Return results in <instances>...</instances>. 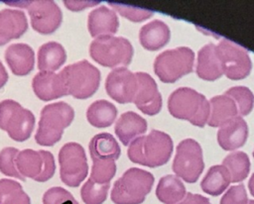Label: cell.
I'll list each match as a JSON object with an SVG mask.
<instances>
[{
  "mask_svg": "<svg viewBox=\"0 0 254 204\" xmlns=\"http://www.w3.org/2000/svg\"><path fill=\"white\" fill-rule=\"evenodd\" d=\"M172 153L173 141L171 137L158 130H152L147 136L135 139L127 151L131 161L149 167H157L167 163Z\"/></svg>",
  "mask_w": 254,
  "mask_h": 204,
  "instance_id": "6da1fadb",
  "label": "cell"
},
{
  "mask_svg": "<svg viewBox=\"0 0 254 204\" xmlns=\"http://www.w3.org/2000/svg\"><path fill=\"white\" fill-rule=\"evenodd\" d=\"M74 118L73 108L60 101L46 105L41 111V118L35 134L36 143L40 146L51 147L57 144Z\"/></svg>",
  "mask_w": 254,
  "mask_h": 204,
  "instance_id": "7a4b0ae2",
  "label": "cell"
},
{
  "mask_svg": "<svg viewBox=\"0 0 254 204\" xmlns=\"http://www.w3.org/2000/svg\"><path fill=\"white\" fill-rule=\"evenodd\" d=\"M168 109L175 118L187 120L197 127H203L209 116L207 99L189 87L178 88L170 95Z\"/></svg>",
  "mask_w": 254,
  "mask_h": 204,
  "instance_id": "3957f363",
  "label": "cell"
},
{
  "mask_svg": "<svg viewBox=\"0 0 254 204\" xmlns=\"http://www.w3.org/2000/svg\"><path fill=\"white\" fill-rule=\"evenodd\" d=\"M154 176L149 171L132 167L119 177L111 190V200L115 204H140L151 191Z\"/></svg>",
  "mask_w": 254,
  "mask_h": 204,
  "instance_id": "277c9868",
  "label": "cell"
},
{
  "mask_svg": "<svg viewBox=\"0 0 254 204\" xmlns=\"http://www.w3.org/2000/svg\"><path fill=\"white\" fill-rule=\"evenodd\" d=\"M89 54L93 60L102 66L119 68L131 62L133 47L125 38L102 36L91 42Z\"/></svg>",
  "mask_w": 254,
  "mask_h": 204,
  "instance_id": "5b68a950",
  "label": "cell"
},
{
  "mask_svg": "<svg viewBox=\"0 0 254 204\" xmlns=\"http://www.w3.org/2000/svg\"><path fill=\"white\" fill-rule=\"evenodd\" d=\"M61 73L64 78L67 94L76 99L91 97L99 87L100 71L85 59L66 65Z\"/></svg>",
  "mask_w": 254,
  "mask_h": 204,
  "instance_id": "8992f818",
  "label": "cell"
},
{
  "mask_svg": "<svg viewBox=\"0 0 254 204\" xmlns=\"http://www.w3.org/2000/svg\"><path fill=\"white\" fill-rule=\"evenodd\" d=\"M34 114L12 99L0 102V129L16 142H24L31 137L35 126Z\"/></svg>",
  "mask_w": 254,
  "mask_h": 204,
  "instance_id": "52a82bcc",
  "label": "cell"
},
{
  "mask_svg": "<svg viewBox=\"0 0 254 204\" xmlns=\"http://www.w3.org/2000/svg\"><path fill=\"white\" fill-rule=\"evenodd\" d=\"M193 51L187 47L168 50L160 53L154 62V71L165 83H173L192 71Z\"/></svg>",
  "mask_w": 254,
  "mask_h": 204,
  "instance_id": "ba28073f",
  "label": "cell"
},
{
  "mask_svg": "<svg viewBox=\"0 0 254 204\" xmlns=\"http://www.w3.org/2000/svg\"><path fill=\"white\" fill-rule=\"evenodd\" d=\"M10 6L26 8L30 16L32 28L43 35L56 32L62 24L63 13L59 5L52 0L6 1Z\"/></svg>",
  "mask_w": 254,
  "mask_h": 204,
  "instance_id": "9c48e42d",
  "label": "cell"
},
{
  "mask_svg": "<svg viewBox=\"0 0 254 204\" xmlns=\"http://www.w3.org/2000/svg\"><path fill=\"white\" fill-rule=\"evenodd\" d=\"M61 180L69 187H77L88 172L85 151L77 143H66L59 153Z\"/></svg>",
  "mask_w": 254,
  "mask_h": 204,
  "instance_id": "30bf717a",
  "label": "cell"
},
{
  "mask_svg": "<svg viewBox=\"0 0 254 204\" xmlns=\"http://www.w3.org/2000/svg\"><path fill=\"white\" fill-rule=\"evenodd\" d=\"M16 166L22 176L38 182L48 181L56 171L53 153L44 150L27 149L19 152L16 157Z\"/></svg>",
  "mask_w": 254,
  "mask_h": 204,
  "instance_id": "8fae6325",
  "label": "cell"
},
{
  "mask_svg": "<svg viewBox=\"0 0 254 204\" xmlns=\"http://www.w3.org/2000/svg\"><path fill=\"white\" fill-rule=\"evenodd\" d=\"M204 168L202 150L192 139L182 141L178 147L173 162V170L178 177L187 182H195Z\"/></svg>",
  "mask_w": 254,
  "mask_h": 204,
  "instance_id": "7c38bea8",
  "label": "cell"
},
{
  "mask_svg": "<svg viewBox=\"0 0 254 204\" xmlns=\"http://www.w3.org/2000/svg\"><path fill=\"white\" fill-rule=\"evenodd\" d=\"M217 47L223 73L233 80L245 78L251 72L252 62L248 51L229 40H222Z\"/></svg>",
  "mask_w": 254,
  "mask_h": 204,
  "instance_id": "4fadbf2b",
  "label": "cell"
},
{
  "mask_svg": "<svg viewBox=\"0 0 254 204\" xmlns=\"http://www.w3.org/2000/svg\"><path fill=\"white\" fill-rule=\"evenodd\" d=\"M137 86L133 102L144 114L153 116L162 108V97L157 83L152 76L145 72H136Z\"/></svg>",
  "mask_w": 254,
  "mask_h": 204,
  "instance_id": "5bb4252c",
  "label": "cell"
},
{
  "mask_svg": "<svg viewBox=\"0 0 254 204\" xmlns=\"http://www.w3.org/2000/svg\"><path fill=\"white\" fill-rule=\"evenodd\" d=\"M137 79L135 73L125 67L114 68L106 77L105 90L116 102L124 104L133 102Z\"/></svg>",
  "mask_w": 254,
  "mask_h": 204,
  "instance_id": "9a60e30c",
  "label": "cell"
},
{
  "mask_svg": "<svg viewBox=\"0 0 254 204\" xmlns=\"http://www.w3.org/2000/svg\"><path fill=\"white\" fill-rule=\"evenodd\" d=\"M32 87L36 96L42 101H51L68 95L61 71L59 73L39 71L33 78Z\"/></svg>",
  "mask_w": 254,
  "mask_h": 204,
  "instance_id": "2e32d148",
  "label": "cell"
},
{
  "mask_svg": "<svg viewBox=\"0 0 254 204\" xmlns=\"http://www.w3.org/2000/svg\"><path fill=\"white\" fill-rule=\"evenodd\" d=\"M28 30V20L21 10L3 9L0 11V46L19 39Z\"/></svg>",
  "mask_w": 254,
  "mask_h": 204,
  "instance_id": "e0dca14e",
  "label": "cell"
},
{
  "mask_svg": "<svg viewBox=\"0 0 254 204\" xmlns=\"http://www.w3.org/2000/svg\"><path fill=\"white\" fill-rule=\"evenodd\" d=\"M5 60L11 71L17 76L29 74L35 65V52L27 44H13L5 51Z\"/></svg>",
  "mask_w": 254,
  "mask_h": 204,
  "instance_id": "ac0fdd59",
  "label": "cell"
},
{
  "mask_svg": "<svg viewBox=\"0 0 254 204\" xmlns=\"http://www.w3.org/2000/svg\"><path fill=\"white\" fill-rule=\"evenodd\" d=\"M118 27L119 21L115 11L106 6H100L88 15L87 29L93 38L111 36L117 32Z\"/></svg>",
  "mask_w": 254,
  "mask_h": 204,
  "instance_id": "d6986e66",
  "label": "cell"
},
{
  "mask_svg": "<svg viewBox=\"0 0 254 204\" xmlns=\"http://www.w3.org/2000/svg\"><path fill=\"white\" fill-rule=\"evenodd\" d=\"M248 137V127L241 116L221 126L217 133V142L225 151H233L242 147Z\"/></svg>",
  "mask_w": 254,
  "mask_h": 204,
  "instance_id": "ffe728a7",
  "label": "cell"
},
{
  "mask_svg": "<svg viewBox=\"0 0 254 204\" xmlns=\"http://www.w3.org/2000/svg\"><path fill=\"white\" fill-rule=\"evenodd\" d=\"M196 74L199 78L209 81L215 80L223 74L221 60L215 45L208 44L199 50Z\"/></svg>",
  "mask_w": 254,
  "mask_h": 204,
  "instance_id": "44dd1931",
  "label": "cell"
},
{
  "mask_svg": "<svg viewBox=\"0 0 254 204\" xmlns=\"http://www.w3.org/2000/svg\"><path fill=\"white\" fill-rule=\"evenodd\" d=\"M147 130V122L135 112H125L115 124V134L124 146L143 135Z\"/></svg>",
  "mask_w": 254,
  "mask_h": 204,
  "instance_id": "7402d4cb",
  "label": "cell"
},
{
  "mask_svg": "<svg viewBox=\"0 0 254 204\" xmlns=\"http://www.w3.org/2000/svg\"><path fill=\"white\" fill-rule=\"evenodd\" d=\"M238 114L235 102L226 94L214 96L209 102L207 124L210 127H221L234 119Z\"/></svg>",
  "mask_w": 254,
  "mask_h": 204,
  "instance_id": "603a6c76",
  "label": "cell"
},
{
  "mask_svg": "<svg viewBox=\"0 0 254 204\" xmlns=\"http://www.w3.org/2000/svg\"><path fill=\"white\" fill-rule=\"evenodd\" d=\"M171 38L169 27L160 20L144 25L139 33L142 47L148 51H157L168 44Z\"/></svg>",
  "mask_w": 254,
  "mask_h": 204,
  "instance_id": "cb8c5ba5",
  "label": "cell"
},
{
  "mask_svg": "<svg viewBox=\"0 0 254 204\" xmlns=\"http://www.w3.org/2000/svg\"><path fill=\"white\" fill-rule=\"evenodd\" d=\"M66 60L64 48L57 42H48L38 51V68L44 72H56Z\"/></svg>",
  "mask_w": 254,
  "mask_h": 204,
  "instance_id": "d4e9b609",
  "label": "cell"
},
{
  "mask_svg": "<svg viewBox=\"0 0 254 204\" xmlns=\"http://www.w3.org/2000/svg\"><path fill=\"white\" fill-rule=\"evenodd\" d=\"M89 153L94 159H112L115 160L120 155V147L114 137L108 133L95 135L88 146Z\"/></svg>",
  "mask_w": 254,
  "mask_h": 204,
  "instance_id": "484cf974",
  "label": "cell"
},
{
  "mask_svg": "<svg viewBox=\"0 0 254 204\" xmlns=\"http://www.w3.org/2000/svg\"><path fill=\"white\" fill-rule=\"evenodd\" d=\"M156 195L165 204H177L186 195V188L176 175L163 176L157 185Z\"/></svg>",
  "mask_w": 254,
  "mask_h": 204,
  "instance_id": "4316f807",
  "label": "cell"
},
{
  "mask_svg": "<svg viewBox=\"0 0 254 204\" xmlns=\"http://www.w3.org/2000/svg\"><path fill=\"white\" fill-rule=\"evenodd\" d=\"M117 116L116 107L107 100H97L90 104L86 111V119L96 128L109 127Z\"/></svg>",
  "mask_w": 254,
  "mask_h": 204,
  "instance_id": "83f0119b",
  "label": "cell"
},
{
  "mask_svg": "<svg viewBox=\"0 0 254 204\" xmlns=\"http://www.w3.org/2000/svg\"><path fill=\"white\" fill-rule=\"evenodd\" d=\"M230 182V176L227 169L222 164L213 165L207 170L200 186L203 192L212 196H217L226 189Z\"/></svg>",
  "mask_w": 254,
  "mask_h": 204,
  "instance_id": "f1b7e54d",
  "label": "cell"
},
{
  "mask_svg": "<svg viewBox=\"0 0 254 204\" xmlns=\"http://www.w3.org/2000/svg\"><path fill=\"white\" fill-rule=\"evenodd\" d=\"M227 169L230 181L239 182L245 179L250 171V160L248 155L243 152H234L229 153L222 162Z\"/></svg>",
  "mask_w": 254,
  "mask_h": 204,
  "instance_id": "f546056e",
  "label": "cell"
},
{
  "mask_svg": "<svg viewBox=\"0 0 254 204\" xmlns=\"http://www.w3.org/2000/svg\"><path fill=\"white\" fill-rule=\"evenodd\" d=\"M0 204H31L21 184L13 179H0Z\"/></svg>",
  "mask_w": 254,
  "mask_h": 204,
  "instance_id": "4dcf8cb0",
  "label": "cell"
},
{
  "mask_svg": "<svg viewBox=\"0 0 254 204\" xmlns=\"http://www.w3.org/2000/svg\"><path fill=\"white\" fill-rule=\"evenodd\" d=\"M110 183L100 184L88 178L80 189V196L85 204H101L105 201Z\"/></svg>",
  "mask_w": 254,
  "mask_h": 204,
  "instance_id": "1f68e13d",
  "label": "cell"
},
{
  "mask_svg": "<svg viewBox=\"0 0 254 204\" xmlns=\"http://www.w3.org/2000/svg\"><path fill=\"white\" fill-rule=\"evenodd\" d=\"M224 94L233 99L240 116H246L251 112L254 105V95L249 88L234 86L229 88Z\"/></svg>",
  "mask_w": 254,
  "mask_h": 204,
  "instance_id": "d6a6232c",
  "label": "cell"
},
{
  "mask_svg": "<svg viewBox=\"0 0 254 204\" xmlns=\"http://www.w3.org/2000/svg\"><path fill=\"white\" fill-rule=\"evenodd\" d=\"M92 161L93 163L89 178L100 184L110 183V180L113 178L116 172L115 160L94 159Z\"/></svg>",
  "mask_w": 254,
  "mask_h": 204,
  "instance_id": "836d02e7",
  "label": "cell"
},
{
  "mask_svg": "<svg viewBox=\"0 0 254 204\" xmlns=\"http://www.w3.org/2000/svg\"><path fill=\"white\" fill-rule=\"evenodd\" d=\"M19 151L13 147L4 148L0 152V171L7 176L14 177L21 180H26L24 176L18 171L16 166V157Z\"/></svg>",
  "mask_w": 254,
  "mask_h": 204,
  "instance_id": "e575fe53",
  "label": "cell"
},
{
  "mask_svg": "<svg viewBox=\"0 0 254 204\" xmlns=\"http://www.w3.org/2000/svg\"><path fill=\"white\" fill-rule=\"evenodd\" d=\"M108 4L113 9H115L121 16L129 19L132 22H142L153 15V11L148 9L120 4L117 2H108Z\"/></svg>",
  "mask_w": 254,
  "mask_h": 204,
  "instance_id": "d590c367",
  "label": "cell"
},
{
  "mask_svg": "<svg viewBox=\"0 0 254 204\" xmlns=\"http://www.w3.org/2000/svg\"><path fill=\"white\" fill-rule=\"evenodd\" d=\"M65 201H72L74 203H77V201L69 191L60 186L48 189L43 196L44 204H63Z\"/></svg>",
  "mask_w": 254,
  "mask_h": 204,
  "instance_id": "8d00e7d4",
  "label": "cell"
},
{
  "mask_svg": "<svg viewBox=\"0 0 254 204\" xmlns=\"http://www.w3.org/2000/svg\"><path fill=\"white\" fill-rule=\"evenodd\" d=\"M220 204H248L247 193L243 184L231 186L222 196Z\"/></svg>",
  "mask_w": 254,
  "mask_h": 204,
  "instance_id": "74e56055",
  "label": "cell"
},
{
  "mask_svg": "<svg viewBox=\"0 0 254 204\" xmlns=\"http://www.w3.org/2000/svg\"><path fill=\"white\" fill-rule=\"evenodd\" d=\"M64 6L71 11H80L88 7H92L94 5L99 4V1H70V0H64Z\"/></svg>",
  "mask_w": 254,
  "mask_h": 204,
  "instance_id": "f35d334b",
  "label": "cell"
},
{
  "mask_svg": "<svg viewBox=\"0 0 254 204\" xmlns=\"http://www.w3.org/2000/svg\"><path fill=\"white\" fill-rule=\"evenodd\" d=\"M177 204H211L208 198L199 195V194H192L190 192L186 193L185 197L178 202Z\"/></svg>",
  "mask_w": 254,
  "mask_h": 204,
  "instance_id": "ab89813d",
  "label": "cell"
},
{
  "mask_svg": "<svg viewBox=\"0 0 254 204\" xmlns=\"http://www.w3.org/2000/svg\"><path fill=\"white\" fill-rule=\"evenodd\" d=\"M8 78L9 76H8L7 70L0 60V88H2L6 84V82L8 81Z\"/></svg>",
  "mask_w": 254,
  "mask_h": 204,
  "instance_id": "60d3db41",
  "label": "cell"
},
{
  "mask_svg": "<svg viewBox=\"0 0 254 204\" xmlns=\"http://www.w3.org/2000/svg\"><path fill=\"white\" fill-rule=\"evenodd\" d=\"M248 188H249V191H250L251 195L254 196V173L251 175V177H250V179H249Z\"/></svg>",
  "mask_w": 254,
  "mask_h": 204,
  "instance_id": "b9f144b4",
  "label": "cell"
},
{
  "mask_svg": "<svg viewBox=\"0 0 254 204\" xmlns=\"http://www.w3.org/2000/svg\"><path fill=\"white\" fill-rule=\"evenodd\" d=\"M63 204H78V203H74V202H72V201H65V202L63 203Z\"/></svg>",
  "mask_w": 254,
  "mask_h": 204,
  "instance_id": "7bdbcfd3",
  "label": "cell"
},
{
  "mask_svg": "<svg viewBox=\"0 0 254 204\" xmlns=\"http://www.w3.org/2000/svg\"><path fill=\"white\" fill-rule=\"evenodd\" d=\"M248 204H254V200H250V201H248Z\"/></svg>",
  "mask_w": 254,
  "mask_h": 204,
  "instance_id": "ee69618b",
  "label": "cell"
},
{
  "mask_svg": "<svg viewBox=\"0 0 254 204\" xmlns=\"http://www.w3.org/2000/svg\"><path fill=\"white\" fill-rule=\"evenodd\" d=\"M253 156H254V152H253Z\"/></svg>",
  "mask_w": 254,
  "mask_h": 204,
  "instance_id": "f6af8a7d",
  "label": "cell"
}]
</instances>
